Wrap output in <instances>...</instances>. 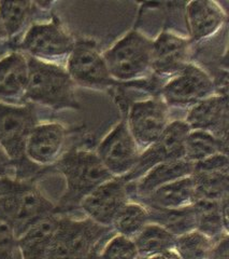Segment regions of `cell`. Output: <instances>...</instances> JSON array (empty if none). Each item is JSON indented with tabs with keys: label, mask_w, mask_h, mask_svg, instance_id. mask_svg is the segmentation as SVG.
I'll list each match as a JSON object with an SVG mask.
<instances>
[{
	"label": "cell",
	"mask_w": 229,
	"mask_h": 259,
	"mask_svg": "<svg viewBox=\"0 0 229 259\" xmlns=\"http://www.w3.org/2000/svg\"><path fill=\"white\" fill-rule=\"evenodd\" d=\"M55 164L66 181V189L59 205H55L56 215L80 207L82 200L93 190L114 178L96 152L89 150L72 149L63 155Z\"/></svg>",
	"instance_id": "1"
},
{
	"label": "cell",
	"mask_w": 229,
	"mask_h": 259,
	"mask_svg": "<svg viewBox=\"0 0 229 259\" xmlns=\"http://www.w3.org/2000/svg\"><path fill=\"white\" fill-rule=\"evenodd\" d=\"M27 56L28 81L25 101L55 110L80 109L76 84L62 65Z\"/></svg>",
	"instance_id": "2"
},
{
	"label": "cell",
	"mask_w": 229,
	"mask_h": 259,
	"mask_svg": "<svg viewBox=\"0 0 229 259\" xmlns=\"http://www.w3.org/2000/svg\"><path fill=\"white\" fill-rule=\"evenodd\" d=\"M113 230L85 218L60 217L45 259H93L101 240Z\"/></svg>",
	"instance_id": "3"
},
{
	"label": "cell",
	"mask_w": 229,
	"mask_h": 259,
	"mask_svg": "<svg viewBox=\"0 0 229 259\" xmlns=\"http://www.w3.org/2000/svg\"><path fill=\"white\" fill-rule=\"evenodd\" d=\"M153 40L138 30H130L102 53L113 80L133 82L149 78L152 72Z\"/></svg>",
	"instance_id": "4"
},
{
	"label": "cell",
	"mask_w": 229,
	"mask_h": 259,
	"mask_svg": "<svg viewBox=\"0 0 229 259\" xmlns=\"http://www.w3.org/2000/svg\"><path fill=\"white\" fill-rule=\"evenodd\" d=\"M38 124L36 108L32 104L9 105L0 103V149L16 169L34 172V163L26 158L25 147L30 132Z\"/></svg>",
	"instance_id": "5"
},
{
	"label": "cell",
	"mask_w": 229,
	"mask_h": 259,
	"mask_svg": "<svg viewBox=\"0 0 229 259\" xmlns=\"http://www.w3.org/2000/svg\"><path fill=\"white\" fill-rule=\"evenodd\" d=\"M55 214V205L34 185L25 183L18 190L0 197V221L20 238L41 218Z\"/></svg>",
	"instance_id": "6"
},
{
	"label": "cell",
	"mask_w": 229,
	"mask_h": 259,
	"mask_svg": "<svg viewBox=\"0 0 229 259\" xmlns=\"http://www.w3.org/2000/svg\"><path fill=\"white\" fill-rule=\"evenodd\" d=\"M76 39L59 20L32 24L21 39L19 48L30 58L61 65L67 62Z\"/></svg>",
	"instance_id": "7"
},
{
	"label": "cell",
	"mask_w": 229,
	"mask_h": 259,
	"mask_svg": "<svg viewBox=\"0 0 229 259\" xmlns=\"http://www.w3.org/2000/svg\"><path fill=\"white\" fill-rule=\"evenodd\" d=\"M65 68L76 85L89 90L102 91L117 83L110 75L98 45L92 39L76 40Z\"/></svg>",
	"instance_id": "8"
},
{
	"label": "cell",
	"mask_w": 229,
	"mask_h": 259,
	"mask_svg": "<svg viewBox=\"0 0 229 259\" xmlns=\"http://www.w3.org/2000/svg\"><path fill=\"white\" fill-rule=\"evenodd\" d=\"M160 97L167 106L189 110L197 103L217 94L216 85L207 71L190 63L160 88Z\"/></svg>",
	"instance_id": "9"
},
{
	"label": "cell",
	"mask_w": 229,
	"mask_h": 259,
	"mask_svg": "<svg viewBox=\"0 0 229 259\" xmlns=\"http://www.w3.org/2000/svg\"><path fill=\"white\" fill-rule=\"evenodd\" d=\"M125 121L142 152L157 141L170 124L169 107L160 96L138 101L132 104Z\"/></svg>",
	"instance_id": "10"
},
{
	"label": "cell",
	"mask_w": 229,
	"mask_h": 259,
	"mask_svg": "<svg viewBox=\"0 0 229 259\" xmlns=\"http://www.w3.org/2000/svg\"><path fill=\"white\" fill-rule=\"evenodd\" d=\"M95 152L105 169L119 178H125L132 173L141 155L125 120L120 121L104 136Z\"/></svg>",
	"instance_id": "11"
},
{
	"label": "cell",
	"mask_w": 229,
	"mask_h": 259,
	"mask_svg": "<svg viewBox=\"0 0 229 259\" xmlns=\"http://www.w3.org/2000/svg\"><path fill=\"white\" fill-rule=\"evenodd\" d=\"M190 131L184 120L171 121L157 141L141 152L137 165L124 180L135 183L155 165L184 159L185 140Z\"/></svg>",
	"instance_id": "12"
},
{
	"label": "cell",
	"mask_w": 229,
	"mask_h": 259,
	"mask_svg": "<svg viewBox=\"0 0 229 259\" xmlns=\"http://www.w3.org/2000/svg\"><path fill=\"white\" fill-rule=\"evenodd\" d=\"M129 201H132L129 183L124 178L114 177L82 200L80 207L89 220L111 228L117 214Z\"/></svg>",
	"instance_id": "13"
},
{
	"label": "cell",
	"mask_w": 229,
	"mask_h": 259,
	"mask_svg": "<svg viewBox=\"0 0 229 259\" xmlns=\"http://www.w3.org/2000/svg\"><path fill=\"white\" fill-rule=\"evenodd\" d=\"M192 42L189 38L182 37L168 30L160 32L153 40L152 72L153 75L169 80L179 74L191 63Z\"/></svg>",
	"instance_id": "14"
},
{
	"label": "cell",
	"mask_w": 229,
	"mask_h": 259,
	"mask_svg": "<svg viewBox=\"0 0 229 259\" xmlns=\"http://www.w3.org/2000/svg\"><path fill=\"white\" fill-rule=\"evenodd\" d=\"M228 113L227 94L217 93L194 105L184 121L190 130L209 132L227 144Z\"/></svg>",
	"instance_id": "15"
},
{
	"label": "cell",
	"mask_w": 229,
	"mask_h": 259,
	"mask_svg": "<svg viewBox=\"0 0 229 259\" xmlns=\"http://www.w3.org/2000/svg\"><path fill=\"white\" fill-rule=\"evenodd\" d=\"M65 142L66 128L61 123H38L27 139L26 158L37 166L55 164L62 157Z\"/></svg>",
	"instance_id": "16"
},
{
	"label": "cell",
	"mask_w": 229,
	"mask_h": 259,
	"mask_svg": "<svg viewBox=\"0 0 229 259\" xmlns=\"http://www.w3.org/2000/svg\"><path fill=\"white\" fill-rule=\"evenodd\" d=\"M28 81L27 56L13 51L0 60V103L25 104Z\"/></svg>",
	"instance_id": "17"
},
{
	"label": "cell",
	"mask_w": 229,
	"mask_h": 259,
	"mask_svg": "<svg viewBox=\"0 0 229 259\" xmlns=\"http://www.w3.org/2000/svg\"><path fill=\"white\" fill-rule=\"evenodd\" d=\"M186 24L191 42H201L214 36L227 21L224 9L215 2L199 0L186 5Z\"/></svg>",
	"instance_id": "18"
},
{
	"label": "cell",
	"mask_w": 229,
	"mask_h": 259,
	"mask_svg": "<svg viewBox=\"0 0 229 259\" xmlns=\"http://www.w3.org/2000/svg\"><path fill=\"white\" fill-rule=\"evenodd\" d=\"M194 164L185 159L169 161L152 167L135 183H129L130 199H139L148 196L163 185L191 176Z\"/></svg>",
	"instance_id": "19"
},
{
	"label": "cell",
	"mask_w": 229,
	"mask_h": 259,
	"mask_svg": "<svg viewBox=\"0 0 229 259\" xmlns=\"http://www.w3.org/2000/svg\"><path fill=\"white\" fill-rule=\"evenodd\" d=\"M195 201V184L191 175L163 185L148 196L137 199L136 202L144 206L175 209L191 206Z\"/></svg>",
	"instance_id": "20"
},
{
	"label": "cell",
	"mask_w": 229,
	"mask_h": 259,
	"mask_svg": "<svg viewBox=\"0 0 229 259\" xmlns=\"http://www.w3.org/2000/svg\"><path fill=\"white\" fill-rule=\"evenodd\" d=\"M60 216L56 214L41 218L18 239L22 259H45Z\"/></svg>",
	"instance_id": "21"
},
{
	"label": "cell",
	"mask_w": 229,
	"mask_h": 259,
	"mask_svg": "<svg viewBox=\"0 0 229 259\" xmlns=\"http://www.w3.org/2000/svg\"><path fill=\"white\" fill-rule=\"evenodd\" d=\"M197 227L214 242L228 233V199L222 202L197 200L194 203Z\"/></svg>",
	"instance_id": "22"
},
{
	"label": "cell",
	"mask_w": 229,
	"mask_h": 259,
	"mask_svg": "<svg viewBox=\"0 0 229 259\" xmlns=\"http://www.w3.org/2000/svg\"><path fill=\"white\" fill-rule=\"evenodd\" d=\"M35 10L36 3L0 2V19L9 41L14 42L25 35Z\"/></svg>",
	"instance_id": "23"
},
{
	"label": "cell",
	"mask_w": 229,
	"mask_h": 259,
	"mask_svg": "<svg viewBox=\"0 0 229 259\" xmlns=\"http://www.w3.org/2000/svg\"><path fill=\"white\" fill-rule=\"evenodd\" d=\"M148 209L150 223L159 225L174 236L179 237L184 233L196 230L197 220L194 204L183 208H156L145 206Z\"/></svg>",
	"instance_id": "24"
},
{
	"label": "cell",
	"mask_w": 229,
	"mask_h": 259,
	"mask_svg": "<svg viewBox=\"0 0 229 259\" xmlns=\"http://www.w3.org/2000/svg\"><path fill=\"white\" fill-rule=\"evenodd\" d=\"M192 178L195 184L196 201L222 202L228 199L229 171H204L194 168Z\"/></svg>",
	"instance_id": "25"
},
{
	"label": "cell",
	"mask_w": 229,
	"mask_h": 259,
	"mask_svg": "<svg viewBox=\"0 0 229 259\" xmlns=\"http://www.w3.org/2000/svg\"><path fill=\"white\" fill-rule=\"evenodd\" d=\"M217 153H226L227 144L206 131L191 130L184 146V159L195 164Z\"/></svg>",
	"instance_id": "26"
},
{
	"label": "cell",
	"mask_w": 229,
	"mask_h": 259,
	"mask_svg": "<svg viewBox=\"0 0 229 259\" xmlns=\"http://www.w3.org/2000/svg\"><path fill=\"white\" fill-rule=\"evenodd\" d=\"M149 224L150 218L146 207L139 202L129 201L117 214L111 228L117 234L134 240Z\"/></svg>",
	"instance_id": "27"
},
{
	"label": "cell",
	"mask_w": 229,
	"mask_h": 259,
	"mask_svg": "<svg viewBox=\"0 0 229 259\" xmlns=\"http://www.w3.org/2000/svg\"><path fill=\"white\" fill-rule=\"evenodd\" d=\"M134 242L139 255L148 257L167 250H175L177 237L159 225L150 223L134 239Z\"/></svg>",
	"instance_id": "28"
},
{
	"label": "cell",
	"mask_w": 229,
	"mask_h": 259,
	"mask_svg": "<svg viewBox=\"0 0 229 259\" xmlns=\"http://www.w3.org/2000/svg\"><path fill=\"white\" fill-rule=\"evenodd\" d=\"M214 241L198 230L177 237L175 250L181 259H209Z\"/></svg>",
	"instance_id": "29"
},
{
	"label": "cell",
	"mask_w": 229,
	"mask_h": 259,
	"mask_svg": "<svg viewBox=\"0 0 229 259\" xmlns=\"http://www.w3.org/2000/svg\"><path fill=\"white\" fill-rule=\"evenodd\" d=\"M140 257L133 239L121 234L113 236L102 248L101 259H138Z\"/></svg>",
	"instance_id": "30"
},
{
	"label": "cell",
	"mask_w": 229,
	"mask_h": 259,
	"mask_svg": "<svg viewBox=\"0 0 229 259\" xmlns=\"http://www.w3.org/2000/svg\"><path fill=\"white\" fill-rule=\"evenodd\" d=\"M0 259H22L18 238L6 223L0 221Z\"/></svg>",
	"instance_id": "31"
},
{
	"label": "cell",
	"mask_w": 229,
	"mask_h": 259,
	"mask_svg": "<svg viewBox=\"0 0 229 259\" xmlns=\"http://www.w3.org/2000/svg\"><path fill=\"white\" fill-rule=\"evenodd\" d=\"M209 259H229V238L228 233L216 240L211 249Z\"/></svg>",
	"instance_id": "32"
},
{
	"label": "cell",
	"mask_w": 229,
	"mask_h": 259,
	"mask_svg": "<svg viewBox=\"0 0 229 259\" xmlns=\"http://www.w3.org/2000/svg\"><path fill=\"white\" fill-rule=\"evenodd\" d=\"M24 184H25V182L12 180V178L0 175V197L20 189Z\"/></svg>",
	"instance_id": "33"
},
{
	"label": "cell",
	"mask_w": 229,
	"mask_h": 259,
	"mask_svg": "<svg viewBox=\"0 0 229 259\" xmlns=\"http://www.w3.org/2000/svg\"><path fill=\"white\" fill-rule=\"evenodd\" d=\"M145 259H181L176 253V250H167V252L157 253L151 256L145 257Z\"/></svg>",
	"instance_id": "34"
},
{
	"label": "cell",
	"mask_w": 229,
	"mask_h": 259,
	"mask_svg": "<svg viewBox=\"0 0 229 259\" xmlns=\"http://www.w3.org/2000/svg\"><path fill=\"white\" fill-rule=\"evenodd\" d=\"M3 41H9V40H8V37H7V34H6V30L4 28L2 19H0V42H3Z\"/></svg>",
	"instance_id": "35"
},
{
	"label": "cell",
	"mask_w": 229,
	"mask_h": 259,
	"mask_svg": "<svg viewBox=\"0 0 229 259\" xmlns=\"http://www.w3.org/2000/svg\"><path fill=\"white\" fill-rule=\"evenodd\" d=\"M9 159H8L7 158V156L5 155V153H4V151L2 150V149H0V167H2V166H5L6 164H8V163H9ZM10 163H11V162H10Z\"/></svg>",
	"instance_id": "36"
}]
</instances>
